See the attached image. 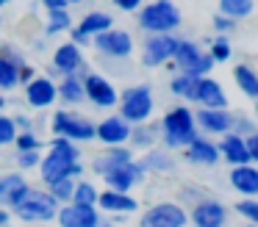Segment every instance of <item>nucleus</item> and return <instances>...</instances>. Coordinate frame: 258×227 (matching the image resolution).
<instances>
[{"mask_svg":"<svg viewBox=\"0 0 258 227\" xmlns=\"http://www.w3.org/2000/svg\"><path fill=\"white\" fill-rule=\"evenodd\" d=\"M81 166L75 164V149L70 147V141H56L50 158L42 164V175H45L47 183L58 180V177H67V175H75Z\"/></svg>","mask_w":258,"mask_h":227,"instance_id":"nucleus-1","label":"nucleus"},{"mask_svg":"<svg viewBox=\"0 0 258 227\" xmlns=\"http://www.w3.org/2000/svg\"><path fill=\"white\" fill-rule=\"evenodd\" d=\"M164 130H167V141L169 144H186L195 138V122L191 114L186 108H175L167 114L164 119Z\"/></svg>","mask_w":258,"mask_h":227,"instance_id":"nucleus-2","label":"nucleus"},{"mask_svg":"<svg viewBox=\"0 0 258 227\" xmlns=\"http://www.w3.org/2000/svg\"><path fill=\"white\" fill-rule=\"evenodd\" d=\"M178 20L180 17L172 3H156L142 11V25L150 28V31H169V28L178 25Z\"/></svg>","mask_w":258,"mask_h":227,"instance_id":"nucleus-3","label":"nucleus"},{"mask_svg":"<svg viewBox=\"0 0 258 227\" xmlns=\"http://www.w3.org/2000/svg\"><path fill=\"white\" fill-rule=\"evenodd\" d=\"M17 210L23 219H50L56 213V199L47 194H25L17 202Z\"/></svg>","mask_w":258,"mask_h":227,"instance_id":"nucleus-4","label":"nucleus"},{"mask_svg":"<svg viewBox=\"0 0 258 227\" xmlns=\"http://www.w3.org/2000/svg\"><path fill=\"white\" fill-rule=\"evenodd\" d=\"M153 103H150V89L147 86H136L131 92H125V103H122V116L125 119H134V122H142L147 119Z\"/></svg>","mask_w":258,"mask_h":227,"instance_id":"nucleus-5","label":"nucleus"},{"mask_svg":"<svg viewBox=\"0 0 258 227\" xmlns=\"http://www.w3.org/2000/svg\"><path fill=\"white\" fill-rule=\"evenodd\" d=\"M142 224H161V227H180L186 224V216L175 205H156L153 210H147L142 216Z\"/></svg>","mask_w":258,"mask_h":227,"instance_id":"nucleus-6","label":"nucleus"},{"mask_svg":"<svg viewBox=\"0 0 258 227\" xmlns=\"http://www.w3.org/2000/svg\"><path fill=\"white\" fill-rule=\"evenodd\" d=\"M53 127H56V133H61V136H70V138H92L95 136V127L89 125V122L78 119V116H70V114H56L53 116Z\"/></svg>","mask_w":258,"mask_h":227,"instance_id":"nucleus-7","label":"nucleus"},{"mask_svg":"<svg viewBox=\"0 0 258 227\" xmlns=\"http://www.w3.org/2000/svg\"><path fill=\"white\" fill-rule=\"evenodd\" d=\"M97 47L108 55H128L131 53V36L128 33H119V31H100L97 36Z\"/></svg>","mask_w":258,"mask_h":227,"instance_id":"nucleus-8","label":"nucleus"},{"mask_svg":"<svg viewBox=\"0 0 258 227\" xmlns=\"http://www.w3.org/2000/svg\"><path fill=\"white\" fill-rule=\"evenodd\" d=\"M175 47H178V42L169 39V36L153 39V42L147 44V50H145V64L147 66H156V64H161V61H167L169 55L175 53Z\"/></svg>","mask_w":258,"mask_h":227,"instance_id":"nucleus-9","label":"nucleus"},{"mask_svg":"<svg viewBox=\"0 0 258 227\" xmlns=\"http://www.w3.org/2000/svg\"><path fill=\"white\" fill-rule=\"evenodd\" d=\"M61 224L67 227H92L97 224V213L92 210V205H75V208H64L61 210Z\"/></svg>","mask_w":258,"mask_h":227,"instance_id":"nucleus-10","label":"nucleus"},{"mask_svg":"<svg viewBox=\"0 0 258 227\" xmlns=\"http://www.w3.org/2000/svg\"><path fill=\"white\" fill-rule=\"evenodd\" d=\"M25 194H28V186L23 183V177H3L0 180V202L17 205Z\"/></svg>","mask_w":258,"mask_h":227,"instance_id":"nucleus-11","label":"nucleus"},{"mask_svg":"<svg viewBox=\"0 0 258 227\" xmlns=\"http://www.w3.org/2000/svg\"><path fill=\"white\" fill-rule=\"evenodd\" d=\"M86 94H89L92 100H95L97 105H111L114 100H117V94H114V89L108 86L103 78H97V75H92L89 81H86Z\"/></svg>","mask_w":258,"mask_h":227,"instance_id":"nucleus-12","label":"nucleus"},{"mask_svg":"<svg viewBox=\"0 0 258 227\" xmlns=\"http://www.w3.org/2000/svg\"><path fill=\"white\" fill-rule=\"evenodd\" d=\"M195 100H203V103L211 105V108H222L225 105V94H222V89H219L214 81H197Z\"/></svg>","mask_w":258,"mask_h":227,"instance_id":"nucleus-13","label":"nucleus"},{"mask_svg":"<svg viewBox=\"0 0 258 227\" xmlns=\"http://www.w3.org/2000/svg\"><path fill=\"white\" fill-rule=\"evenodd\" d=\"M108 25H111V17H106V14H89V17H86V20L78 25V31H75V39H78V42H84L89 33L106 31Z\"/></svg>","mask_w":258,"mask_h":227,"instance_id":"nucleus-14","label":"nucleus"},{"mask_svg":"<svg viewBox=\"0 0 258 227\" xmlns=\"http://www.w3.org/2000/svg\"><path fill=\"white\" fill-rule=\"evenodd\" d=\"M197 119H200V125H203V127H208V130H214V133L228 130L230 122H233L228 114H222V111H214V108L200 111V114H197Z\"/></svg>","mask_w":258,"mask_h":227,"instance_id":"nucleus-15","label":"nucleus"},{"mask_svg":"<svg viewBox=\"0 0 258 227\" xmlns=\"http://www.w3.org/2000/svg\"><path fill=\"white\" fill-rule=\"evenodd\" d=\"M97 133H100L103 141L117 144V141H125V138H128V125H125V122H119V119H106Z\"/></svg>","mask_w":258,"mask_h":227,"instance_id":"nucleus-16","label":"nucleus"},{"mask_svg":"<svg viewBox=\"0 0 258 227\" xmlns=\"http://www.w3.org/2000/svg\"><path fill=\"white\" fill-rule=\"evenodd\" d=\"M195 221H197V224H203V227H214V224H222V221H225V213H222L219 205L206 202V205H200V208L195 210Z\"/></svg>","mask_w":258,"mask_h":227,"instance_id":"nucleus-17","label":"nucleus"},{"mask_svg":"<svg viewBox=\"0 0 258 227\" xmlns=\"http://www.w3.org/2000/svg\"><path fill=\"white\" fill-rule=\"evenodd\" d=\"M53 97H56V89H53V83H47V81H34L28 86V100L34 105H50Z\"/></svg>","mask_w":258,"mask_h":227,"instance_id":"nucleus-18","label":"nucleus"},{"mask_svg":"<svg viewBox=\"0 0 258 227\" xmlns=\"http://www.w3.org/2000/svg\"><path fill=\"white\" fill-rule=\"evenodd\" d=\"M222 149H225V155H228L233 164H247V161L252 158L250 153H247V147H244V141H241L239 136H230V138H225V144H222Z\"/></svg>","mask_w":258,"mask_h":227,"instance_id":"nucleus-19","label":"nucleus"},{"mask_svg":"<svg viewBox=\"0 0 258 227\" xmlns=\"http://www.w3.org/2000/svg\"><path fill=\"white\" fill-rule=\"evenodd\" d=\"M233 186L244 194H255L258 191V175L252 169H247V166H241V169L233 172Z\"/></svg>","mask_w":258,"mask_h":227,"instance_id":"nucleus-20","label":"nucleus"},{"mask_svg":"<svg viewBox=\"0 0 258 227\" xmlns=\"http://www.w3.org/2000/svg\"><path fill=\"white\" fill-rule=\"evenodd\" d=\"M189 158L197 161V164H214V161H217V147L208 144V141H197V138H191Z\"/></svg>","mask_w":258,"mask_h":227,"instance_id":"nucleus-21","label":"nucleus"},{"mask_svg":"<svg viewBox=\"0 0 258 227\" xmlns=\"http://www.w3.org/2000/svg\"><path fill=\"white\" fill-rule=\"evenodd\" d=\"M78 64H81V53L73 47V44H64V47H58V53H56V66H58V69L73 72Z\"/></svg>","mask_w":258,"mask_h":227,"instance_id":"nucleus-22","label":"nucleus"},{"mask_svg":"<svg viewBox=\"0 0 258 227\" xmlns=\"http://www.w3.org/2000/svg\"><path fill=\"white\" fill-rule=\"evenodd\" d=\"M100 205H103V208H111V210H134L136 208L134 199L125 197V194H117V191L100 194Z\"/></svg>","mask_w":258,"mask_h":227,"instance_id":"nucleus-23","label":"nucleus"},{"mask_svg":"<svg viewBox=\"0 0 258 227\" xmlns=\"http://www.w3.org/2000/svg\"><path fill=\"white\" fill-rule=\"evenodd\" d=\"M172 55L178 58V64H180V66H186V69H189V66H195V64H197V58H200V53H197V47H195V44H189V42L178 44Z\"/></svg>","mask_w":258,"mask_h":227,"instance_id":"nucleus-24","label":"nucleus"},{"mask_svg":"<svg viewBox=\"0 0 258 227\" xmlns=\"http://www.w3.org/2000/svg\"><path fill=\"white\" fill-rule=\"evenodd\" d=\"M219 9L228 17H247L252 11V0H222Z\"/></svg>","mask_w":258,"mask_h":227,"instance_id":"nucleus-25","label":"nucleus"},{"mask_svg":"<svg viewBox=\"0 0 258 227\" xmlns=\"http://www.w3.org/2000/svg\"><path fill=\"white\" fill-rule=\"evenodd\" d=\"M236 81H239V86L244 89L250 97H258V81L247 66H236Z\"/></svg>","mask_w":258,"mask_h":227,"instance_id":"nucleus-26","label":"nucleus"},{"mask_svg":"<svg viewBox=\"0 0 258 227\" xmlns=\"http://www.w3.org/2000/svg\"><path fill=\"white\" fill-rule=\"evenodd\" d=\"M14 83H17V66H14V61L0 58V86L12 89Z\"/></svg>","mask_w":258,"mask_h":227,"instance_id":"nucleus-27","label":"nucleus"},{"mask_svg":"<svg viewBox=\"0 0 258 227\" xmlns=\"http://www.w3.org/2000/svg\"><path fill=\"white\" fill-rule=\"evenodd\" d=\"M197 81H200L197 75H189V72H186L183 78H178V81L172 83V89H175V92H180V94H186V97H195V92H197Z\"/></svg>","mask_w":258,"mask_h":227,"instance_id":"nucleus-28","label":"nucleus"},{"mask_svg":"<svg viewBox=\"0 0 258 227\" xmlns=\"http://www.w3.org/2000/svg\"><path fill=\"white\" fill-rule=\"evenodd\" d=\"M73 197H75V202H78V205H92L97 199V194H95V188H92L89 183H81V186L73 191Z\"/></svg>","mask_w":258,"mask_h":227,"instance_id":"nucleus-29","label":"nucleus"},{"mask_svg":"<svg viewBox=\"0 0 258 227\" xmlns=\"http://www.w3.org/2000/svg\"><path fill=\"white\" fill-rule=\"evenodd\" d=\"M50 11H53V22H50V28H47L50 33H56L58 28L70 25V17H67V11H64V6H56V9H50Z\"/></svg>","mask_w":258,"mask_h":227,"instance_id":"nucleus-30","label":"nucleus"},{"mask_svg":"<svg viewBox=\"0 0 258 227\" xmlns=\"http://www.w3.org/2000/svg\"><path fill=\"white\" fill-rule=\"evenodd\" d=\"M53 194H56L58 199L73 197V183H70L67 177H58V180H53Z\"/></svg>","mask_w":258,"mask_h":227,"instance_id":"nucleus-31","label":"nucleus"},{"mask_svg":"<svg viewBox=\"0 0 258 227\" xmlns=\"http://www.w3.org/2000/svg\"><path fill=\"white\" fill-rule=\"evenodd\" d=\"M12 138H14V122L6 119V116H0V144L12 141Z\"/></svg>","mask_w":258,"mask_h":227,"instance_id":"nucleus-32","label":"nucleus"},{"mask_svg":"<svg viewBox=\"0 0 258 227\" xmlns=\"http://www.w3.org/2000/svg\"><path fill=\"white\" fill-rule=\"evenodd\" d=\"M61 97H64V100H81V86H78L75 81H67V83L61 86Z\"/></svg>","mask_w":258,"mask_h":227,"instance_id":"nucleus-33","label":"nucleus"},{"mask_svg":"<svg viewBox=\"0 0 258 227\" xmlns=\"http://www.w3.org/2000/svg\"><path fill=\"white\" fill-rule=\"evenodd\" d=\"M239 210H241L244 216H250V219H255V221H258V205H255V202H241V205H239Z\"/></svg>","mask_w":258,"mask_h":227,"instance_id":"nucleus-34","label":"nucleus"},{"mask_svg":"<svg viewBox=\"0 0 258 227\" xmlns=\"http://www.w3.org/2000/svg\"><path fill=\"white\" fill-rule=\"evenodd\" d=\"M228 55H230V50H228V44H225V42L214 44V58H217V61H225Z\"/></svg>","mask_w":258,"mask_h":227,"instance_id":"nucleus-35","label":"nucleus"},{"mask_svg":"<svg viewBox=\"0 0 258 227\" xmlns=\"http://www.w3.org/2000/svg\"><path fill=\"white\" fill-rule=\"evenodd\" d=\"M17 144H20L23 149H36V147H39V141H36L34 136H20V138H17Z\"/></svg>","mask_w":258,"mask_h":227,"instance_id":"nucleus-36","label":"nucleus"},{"mask_svg":"<svg viewBox=\"0 0 258 227\" xmlns=\"http://www.w3.org/2000/svg\"><path fill=\"white\" fill-rule=\"evenodd\" d=\"M23 164L25 166H34L36 164V149H25V153H23Z\"/></svg>","mask_w":258,"mask_h":227,"instance_id":"nucleus-37","label":"nucleus"},{"mask_svg":"<svg viewBox=\"0 0 258 227\" xmlns=\"http://www.w3.org/2000/svg\"><path fill=\"white\" fill-rule=\"evenodd\" d=\"M114 3H117L119 9H125V11H128V9H136V6L142 3V0H114Z\"/></svg>","mask_w":258,"mask_h":227,"instance_id":"nucleus-38","label":"nucleus"},{"mask_svg":"<svg viewBox=\"0 0 258 227\" xmlns=\"http://www.w3.org/2000/svg\"><path fill=\"white\" fill-rule=\"evenodd\" d=\"M244 147H247V153H250V155H258V138H255V136H252V138H250V141H247V144H244Z\"/></svg>","mask_w":258,"mask_h":227,"instance_id":"nucleus-39","label":"nucleus"},{"mask_svg":"<svg viewBox=\"0 0 258 227\" xmlns=\"http://www.w3.org/2000/svg\"><path fill=\"white\" fill-rule=\"evenodd\" d=\"M47 6H50V9H56V6H64V0H45Z\"/></svg>","mask_w":258,"mask_h":227,"instance_id":"nucleus-40","label":"nucleus"},{"mask_svg":"<svg viewBox=\"0 0 258 227\" xmlns=\"http://www.w3.org/2000/svg\"><path fill=\"white\" fill-rule=\"evenodd\" d=\"M6 221H9V216L3 213V210H0V224H6Z\"/></svg>","mask_w":258,"mask_h":227,"instance_id":"nucleus-41","label":"nucleus"},{"mask_svg":"<svg viewBox=\"0 0 258 227\" xmlns=\"http://www.w3.org/2000/svg\"><path fill=\"white\" fill-rule=\"evenodd\" d=\"M64 3H81V0H64Z\"/></svg>","mask_w":258,"mask_h":227,"instance_id":"nucleus-42","label":"nucleus"},{"mask_svg":"<svg viewBox=\"0 0 258 227\" xmlns=\"http://www.w3.org/2000/svg\"><path fill=\"white\" fill-rule=\"evenodd\" d=\"M0 105H3V97H0Z\"/></svg>","mask_w":258,"mask_h":227,"instance_id":"nucleus-43","label":"nucleus"},{"mask_svg":"<svg viewBox=\"0 0 258 227\" xmlns=\"http://www.w3.org/2000/svg\"><path fill=\"white\" fill-rule=\"evenodd\" d=\"M0 3H6V0H0Z\"/></svg>","mask_w":258,"mask_h":227,"instance_id":"nucleus-44","label":"nucleus"}]
</instances>
